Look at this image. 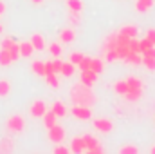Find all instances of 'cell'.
I'll list each match as a JSON object with an SVG mask.
<instances>
[{
    "label": "cell",
    "instance_id": "obj_48",
    "mask_svg": "<svg viewBox=\"0 0 155 154\" xmlns=\"http://www.w3.org/2000/svg\"><path fill=\"white\" fill-rule=\"evenodd\" d=\"M31 2H33V4H36V5H40V4H43L45 0H31Z\"/></svg>",
    "mask_w": 155,
    "mask_h": 154
},
{
    "label": "cell",
    "instance_id": "obj_42",
    "mask_svg": "<svg viewBox=\"0 0 155 154\" xmlns=\"http://www.w3.org/2000/svg\"><path fill=\"white\" fill-rule=\"evenodd\" d=\"M13 44H15V42H13V38H4L2 42H0V47H2V49H9Z\"/></svg>",
    "mask_w": 155,
    "mask_h": 154
},
{
    "label": "cell",
    "instance_id": "obj_31",
    "mask_svg": "<svg viewBox=\"0 0 155 154\" xmlns=\"http://www.w3.org/2000/svg\"><path fill=\"white\" fill-rule=\"evenodd\" d=\"M117 45V35H110L107 44H105V51H110V49H116Z\"/></svg>",
    "mask_w": 155,
    "mask_h": 154
},
{
    "label": "cell",
    "instance_id": "obj_26",
    "mask_svg": "<svg viewBox=\"0 0 155 154\" xmlns=\"http://www.w3.org/2000/svg\"><path fill=\"white\" fill-rule=\"evenodd\" d=\"M103 62L99 60V58H92V65H90V69L94 71V73H97V75H101L103 73Z\"/></svg>",
    "mask_w": 155,
    "mask_h": 154
},
{
    "label": "cell",
    "instance_id": "obj_50",
    "mask_svg": "<svg viewBox=\"0 0 155 154\" xmlns=\"http://www.w3.org/2000/svg\"><path fill=\"white\" fill-rule=\"evenodd\" d=\"M2 31H4V27H2V24H0V33H2Z\"/></svg>",
    "mask_w": 155,
    "mask_h": 154
},
{
    "label": "cell",
    "instance_id": "obj_20",
    "mask_svg": "<svg viewBox=\"0 0 155 154\" xmlns=\"http://www.w3.org/2000/svg\"><path fill=\"white\" fill-rule=\"evenodd\" d=\"M74 71H76V65L74 64H71V62H63V65H61V75L67 78H71L74 75Z\"/></svg>",
    "mask_w": 155,
    "mask_h": 154
},
{
    "label": "cell",
    "instance_id": "obj_46",
    "mask_svg": "<svg viewBox=\"0 0 155 154\" xmlns=\"http://www.w3.org/2000/svg\"><path fill=\"white\" fill-rule=\"evenodd\" d=\"M143 56H152V58H155V45H152L150 49H146V51L143 53Z\"/></svg>",
    "mask_w": 155,
    "mask_h": 154
},
{
    "label": "cell",
    "instance_id": "obj_40",
    "mask_svg": "<svg viewBox=\"0 0 155 154\" xmlns=\"http://www.w3.org/2000/svg\"><path fill=\"white\" fill-rule=\"evenodd\" d=\"M87 152H90V154H101V152H103V147H101V143H97V145H94V147L87 149Z\"/></svg>",
    "mask_w": 155,
    "mask_h": 154
},
{
    "label": "cell",
    "instance_id": "obj_6",
    "mask_svg": "<svg viewBox=\"0 0 155 154\" xmlns=\"http://www.w3.org/2000/svg\"><path fill=\"white\" fill-rule=\"evenodd\" d=\"M45 111H47V105H45L43 100H35L33 105L29 107V114H31V118H41V116L45 114Z\"/></svg>",
    "mask_w": 155,
    "mask_h": 154
},
{
    "label": "cell",
    "instance_id": "obj_10",
    "mask_svg": "<svg viewBox=\"0 0 155 154\" xmlns=\"http://www.w3.org/2000/svg\"><path fill=\"white\" fill-rule=\"evenodd\" d=\"M31 44H33V47H35V51H43L45 49V38L40 35V33H35L31 40H29Z\"/></svg>",
    "mask_w": 155,
    "mask_h": 154
},
{
    "label": "cell",
    "instance_id": "obj_14",
    "mask_svg": "<svg viewBox=\"0 0 155 154\" xmlns=\"http://www.w3.org/2000/svg\"><path fill=\"white\" fill-rule=\"evenodd\" d=\"M51 111L58 116V118H63V116L67 114V107H65L63 102H60V100H56V102L52 103V109H51Z\"/></svg>",
    "mask_w": 155,
    "mask_h": 154
},
{
    "label": "cell",
    "instance_id": "obj_8",
    "mask_svg": "<svg viewBox=\"0 0 155 154\" xmlns=\"http://www.w3.org/2000/svg\"><path fill=\"white\" fill-rule=\"evenodd\" d=\"M97 73H94L92 69H87V71H81V83H85V85H88V87H92L94 85V82L97 80Z\"/></svg>",
    "mask_w": 155,
    "mask_h": 154
},
{
    "label": "cell",
    "instance_id": "obj_49",
    "mask_svg": "<svg viewBox=\"0 0 155 154\" xmlns=\"http://www.w3.org/2000/svg\"><path fill=\"white\" fill-rule=\"evenodd\" d=\"M150 151H152V154H155V145L152 147V149H150Z\"/></svg>",
    "mask_w": 155,
    "mask_h": 154
},
{
    "label": "cell",
    "instance_id": "obj_15",
    "mask_svg": "<svg viewBox=\"0 0 155 154\" xmlns=\"http://www.w3.org/2000/svg\"><path fill=\"white\" fill-rule=\"evenodd\" d=\"M141 96H143V89H128V91L124 93L126 102H137Z\"/></svg>",
    "mask_w": 155,
    "mask_h": 154
},
{
    "label": "cell",
    "instance_id": "obj_22",
    "mask_svg": "<svg viewBox=\"0 0 155 154\" xmlns=\"http://www.w3.org/2000/svg\"><path fill=\"white\" fill-rule=\"evenodd\" d=\"M124 62H128V64H134V65H141L143 64V58L139 56V53H128L126 54V58H124Z\"/></svg>",
    "mask_w": 155,
    "mask_h": 154
},
{
    "label": "cell",
    "instance_id": "obj_25",
    "mask_svg": "<svg viewBox=\"0 0 155 154\" xmlns=\"http://www.w3.org/2000/svg\"><path fill=\"white\" fill-rule=\"evenodd\" d=\"M114 91L119 93V94H124L126 91H128V83H126V80H119L114 83Z\"/></svg>",
    "mask_w": 155,
    "mask_h": 154
},
{
    "label": "cell",
    "instance_id": "obj_5",
    "mask_svg": "<svg viewBox=\"0 0 155 154\" xmlns=\"http://www.w3.org/2000/svg\"><path fill=\"white\" fill-rule=\"evenodd\" d=\"M71 114L74 116V118H78V120H83V121H87V120L92 118V113H90V109L87 105H74L71 109Z\"/></svg>",
    "mask_w": 155,
    "mask_h": 154
},
{
    "label": "cell",
    "instance_id": "obj_9",
    "mask_svg": "<svg viewBox=\"0 0 155 154\" xmlns=\"http://www.w3.org/2000/svg\"><path fill=\"white\" fill-rule=\"evenodd\" d=\"M74 40H76V31L72 27H67L60 33V42L61 44H72Z\"/></svg>",
    "mask_w": 155,
    "mask_h": 154
},
{
    "label": "cell",
    "instance_id": "obj_23",
    "mask_svg": "<svg viewBox=\"0 0 155 154\" xmlns=\"http://www.w3.org/2000/svg\"><path fill=\"white\" fill-rule=\"evenodd\" d=\"M49 53L52 54V58H60V56H61V45L56 44V42L49 44Z\"/></svg>",
    "mask_w": 155,
    "mask_h": 154
},
{
    "label": "cell",
    "instance_id": "obj_45",
    "mask_svg": "<svg viewBox=\"0 0 155 154\" xmlns=\"http://www.w3.org/2000/svg\"><path fill=\"white\" fill-rule=\"evenodd\" d=\"M146 38H148V40H150V42L155 45V29H148V33H146Z\"/></svg>",
    "mask_w": 155,
    "mask_h": 154
},
{
    "label": "cell",
    "instance_id": "obj_11",
    "mask_svg": "<svg viewBox=\"0 0 155 154\" xmlns=\"http://www.w3.org/2000/svg\"><path fill=\"white\" fill-rule=\"evenodd\" d=\"M18 45H20V56L22 58H29L35 53V47H33L31 42H20Z\"/></svg>",
    "mask_w": 155,
    "mask_h": 154
},
{
    "label": "cell",
    "instance_id": "obj_1",
    "mask_svg": "<svg viewBox=\"0 0 155 154\" xmlns=\"http://www.w3.org/2000/svg\"><path fill=\"white\" fill-rule=\"evenodd\" d=\"M71 100L74 102V105H87V107L96 103V96H94L92 89L81 82L71 89Z\"/></svg>",
    "mask_w": 155,
    "mask_h": 154
},
{
    "label": "cell",
    "instance_id": "obj_17",
    "mask_svg": "<svg viewBox=\"0 0 155 154\" xmlns=\"http://www.w3.org/2000/svg\"><path fill=\"white\" fill-rule=\"evenodd\" d=\"M31 71H33L36 76H45V62H40V60L33 62V64H31Z\"/></svg>",
    "mask_w": 155,
    "mask_h": 154
},
{
    "label": "cell",
    "instance_id": "obj_41",
    "mask_svg": "<svg viewBox=\"0 0 155 154\" xmlns=\"http://www.w3.org/2000/svg\"><path fill=\"white\" fill-rule=\"evenodd\" d=\"M69 20H71L72 26H78V24H79V13H78V11H72V15L69 16Z\"/></svg>",
    "mask_w": 155,
    "mask_h": 154
},
{
    "label": "cell",
    "instance_id": "obj_18",
    "mask_svg": "<svg viewBox=\"0 0 155 154\" xmlns=\"http://www.w3.org/2000/svg\"><path fill=\"white\" fill-rule=\"evenodd\" d=\"M11 64H13V58H11L9 49H0V65L7 67V65H11Z\"/></svg>",
    "mask_w": 155,
    "mask_h": 154
},
{
    "label": "cell",
    "instance_id": "obj_34",
    "mask_svg": "<svg viewBox=\"0 0 155 154\" xmlns=\"http://www.w3.org/2000/svg\"><path fill=\"white\" fill-rule=\"evenodd\" d=\"M83 56H85V54H81V53H71V54H69V58H71L69 62L74 64V65H79V62L83 60Z\"/></svg>",
    "mask_w": 155,
    "mask_h": 154
},
{
    "label": "cell",
    "instance_id": "obj_16",
    "mask_svg": "<svg viewBox=\"0 0 155 154\" xmlns=\"http://www.w3.org/2000/svg\"><path fill=\"white\" fill-rule=\"evenodd\" d=\"M11 94V82L2 78L0 80V98H7Z\"/></svg>",
    "mask_w": 155,
    "mask_h": 154
},
{
    "label": "cell",
    "instance_id": "obj_12",
    "mask_svg": "<svg viewBox=\"0 0 155 154\" xmlns=\"http://www.w3.org/2000/svg\"><path fill=\"white\" fill-rule=\"evenodd\" d=\"M41 120H43V125H45V129H51V127H54V125H56V120H58V116L54 114L52 111H45V114L41 116Z\"/></svg>",
    "mask_w": 155,
    "mask_h": 154
},
{
    "label": "cell",
    "instance_id": "obj_38",
    "mask_svg": "<svg viewBox=\"0 0 155 154\" xmlns=\"http://www.w3.org/2000/svg\"><path fill=\"white\" fill-rule=\"evenodd\" d=\"M130 51H132V53H141L139 42H137L135 38H130Z\"/></svg>",
    "mask_w": 155,
    "mask_h": 154
},
{
    "label": "cell",
    "instance_id": "obj_29",
    "mask_svg": "<svg viewBox=\"0 0 155 154\" xmlns=\"http://www.w3.org/2000/svg\"><path fill=\"white\" fill-rule=\"evenodd\" d=\"M9 53H11V58H13V62L20 60V45H18V44H13V45L9 47Z\"/></svg>",
    "mask_w": 155,
    "mask_h": 154
},
{
    "label": "cell",
    "instance_id": "obj_2",
    "mask_svg": "<svg viewBox=\"0 0 155 154\" xmlns=\"http://www.w3.org/2000/svg\"><path fill=\"white\" fill-rule=\"evenodd\" d=\"M5 127H7L9 132L20 134V132H24V129H25V120H24L22 114H11L7 118V121H5Z\"/></svg>",
    "mask_w": 155,
    "mask_h": 154
},
{
    "label": "cell",
    "instance_id": "obj_32",
    "mask_svg": "<svg viewBox=\"0 0 155 154\" xmlns=\"http://www.w3.org/2000/svg\"><path fill=\"white\" fill-rule=\"evenodd\" d=\"M83 142H85V147H87V149H90V147H94V145L99 143V142H97L94 136H90V134H85V136H83Z\"/></svg>",
    "mask_w": 155,
    "mask_h": 154
},
{
    "label": "cell",
    "instance_id": "obj_44",
    "mask_svg": "<svg viewBox=\"0 0 155 154\" xmlns=\"http://www.w3.org/2000/svg\"><path fill=\"white\" fill-rule=\"evenodd\" d=\"M52 73H54L52 62H45V76H47V75H52Z\"/></svg>",
    "mask_w": 155,
    "mask_h": 154
},
{
    "label": "cell",
    "instance_id": "obj_19",
    "mask_svg": "<svg viewBox=\"0 0 155 154\" xmlns=\"http://www.w3.org/2000/svg\"><path fill=\"white\" fill-rule=\"evenodd\" d=\"M15 151V143L9 138H2L0 140V152H13Z\"/></svg>",
    "mask_w": 155,
    "mask_h": 154
},
{
    "label": "cell",
    "instance_id": "obj_21",
    "mask_svg": "<svg viewBox=\"0 0 155 154\" xmlns=\"http://www.w3.org/2000/svg\"><path fill=\"white\" fill-rule=\"evenodd\" d=\"M119 33L124 35V37H128V38H135L137 37V27L135 26H124V27H121Z\"/></svg>",
    "mask_w": 155,
    "mask_h": 154
},
{
    "label": "cell",
    "instance_id": "obj_4",
    "mask_svg": "<svg viewBox=\"0 0 155 154\" xmlns=\"http://www.w3.org/2000/svg\"><path fill=\"white\" fill-rule=\"evenodd\" d=\"M49 131V140L52 142V143H61L63 142V138H65V129L61 127V125H54V127H51V129H47Z\"/></svg>",
    "mask_w": 155,
    "mask_h": 154
},
{
    "label": "cell",
    "instance_id": "obj_3",
    "mask_svg": "<svg viewBox=\"0 0 155 154\" xmlns=\"http://www.w3.org/2000/svg\"><path fill=\"white\" fill-rule=\"evenodd\" d=\"M92 123H94V129L99 131V132H103V134H108V132L114 129V123H112V120H108V118H96Z\"/></svg>",
    "mask_w": 155,
    "mask_h": 154
},
{
    "label": "cell",
    "instance_id": "obj_35",
    "mask_svg": "<svg viewBox=\"0 0 155 154\" xmlns=\"http://www.w3.org/2000/svg\"><path fill=\"white\" fill-rule=\"evenodd\" d=\"M121 154H137L139 152V149L137 147H134V145H126V147H121Z\"/></svg>",
    "mask_w": 155,
    "mask_h": 154
},
{
    "label": "cell",
    "instance_id": "obj_13",
    "mask_svg": "<svg viewBox=\"0 0 155 154\" xmlns=\"http://www.w3.org/2000/svg\"><path fill=\"white\" fill-rule=\"evenodd\" d=\"M153 2L155 0H137L135 2V9L139 13H146V11H150L153 7Z\"/></svg>",
    "mask_w": 155,
    "mask_h": 154
},
{
    "label": "cell",
    "instance_id": "obj_36",
    "mask_svg": "<svg viewBox=\"0 0 155 154\" xmlns=\"http://www.w3.org/2000/svg\"><path fill=\"white\" fill-rule=\"evenodd\" d=\"M107 60H108V62H116V60H119V53H117L116 49L107 51Z\"/></svg>",
    "mask_w": 155,
    "mask_h": 154
},
{
    "label": "cell",
    "instance_id": "obj_47",
    "mask_svg": "<svg viewBox=\"0 0 155 154\" xmlns=\"http://www.w3.org/2000/svg\"><path fill=\"white\" fill-rule=\"evenodd\" d=\"M4 13H5V4L0 0V15H4Z\"/></svg>",
    "mask_w": 155,
    "mask_h": 154
},
{
    "label": "cell",
    "instance_id": "obj_24",
    "mask_svg": "<svg viewBox=\"0 0 155 154\" xmlns=\"http://www.w3.org/2000/svg\"><path fill=\"white\" fill-rule=\"evenodd\" d=\"M126 83H128V89H143V82L135 76L126 78Z\"/></svg>",
    "mask_w": 155,
    "mask_h": 154
},
{
    "label": "cell",
    "instance_id": "obj_30",
    "mask_svg": "<svg viewBox=\"0 0 155 154\" xmlns=\"http://www.w3.org/2000/svg\"><path fill=\"white\" fill-rule=\"evenodd\" d=\"M143 65L148 71H155V58H152V56H143Z\"/></svg>",
    "mask_w": 155,
    "mask_h": 154
},
{
    "label": "cell",
    "instance_id": "obj_7",
    "mask_svg": "<svg viewBox=\"0 0 155 154\" xmlns=\"http://www.w3.org/2000/svg\"><path fill=\"white\" fill-rule=\"evenodd\" d=\"M71 152H76V154H81V152H87V147H85V142H83V136H76L71 140Z\"/></svg>",
    "mask_w": 155,
    "mask_h": 154
},
{
    "label": "cell",
    "instance_id": "obj_37",
    "mask_svg": "<svg viewBox=\"0 0 155 154\" xmlns=\"http://www.w3.org/2000/svg\"><path fill=\"white\" fill-rule=\"evenodd\" d=\"M152 45H153V44H152V42H150L148 38H144V40H141V42H139V47H141V53H144V51H146V49H150Z\"/></svg>",
    "mask_w": 155,
    "mask_h": 154
},
{
    "label": "cell",
    "instance_id": "obj_28",
    "mask_svg": "<svg viewBox=\"0 0 155 154\" xmlns=\"http://www.w3.org/2000/svg\"><path fill=\"white\" fill-rule=\"evenodd\" d=\"M67 5H69L71 11H78V13L83 9V2L81 0H67Z\"/></svg>",
    "mask_w": 155,
    "mask_h": 154
},
{
    "label": "cell",
    "instance_id": "obj_27",
    "mask_svg": "<svg viewBox=\"0 0 155 154\" xmlns=\"http://www.w3.org/2000/svg\"><path fill=\"white\" fill-rule=\"evenodd\" d=\"M45 80H47L49 87H52V89H58V87H60V80H58V76H56V73L47 75V76H45Z\"/></svg>",
    "mask_w": 155,
    "mask_h": 154
},
{
    "label": "cell",
    "instance_id": "obj_33",
    "mask_svg": "<svg viewBox=\"0 0 155 154\" xmlns=\"http://www.w3.org/2000/svg\"><path fill=\"white\" fill-rule=\"evenodd\" d=\"M90 65H92V56H83V60L79 62V69L87 71V69H90Z\"/></svg>",
    "mask_w": 155,
    "mask_h": 154
},
{
    "label": "cell",
    "instance_id": "obj_51",
    "mask_svg": "<svg viewBox=\"0 0 155 154\" xmlns=\"http://www.w3.org/2000/svg\"><path fill=\"white\" fill-rule=\"evenodd\" d=\"M153 121H155V120H153Z\"/></svg>",
    "mask_w": 155,
    "mask_h": 154
},
{
    "label": "cell",
    "instance_id": "obj_43",
    "mask_svg": "<svg viewBox=\"0 0 155 154\" xmlns=\"http://www.w3.org/2000/svg\"><path fill=\"white\" fill-rule=\"evenodd\" d=\"M52 152L54 154H69L71 152V149H69V147H54Z\"/></svg>",
    "mask_w": 155,
    "mask_h": 154
},
{
    "label": "cell",
    "instance_id": "obj_39",
    "mask_svg": "<svg viewBox=\"0 0 155 154\" xmlns=\"http://www.w3.org/2000/svg\"><path fill=\"white\" fill-rule=\"evenodd\" d=\"M61 65H63V62H61L60 58H54V60H52V67H54V73H56V75L61 73Z\"/></svg>",
    "mask_w": 155,
    "mask_h": 154
}]
</instances>
